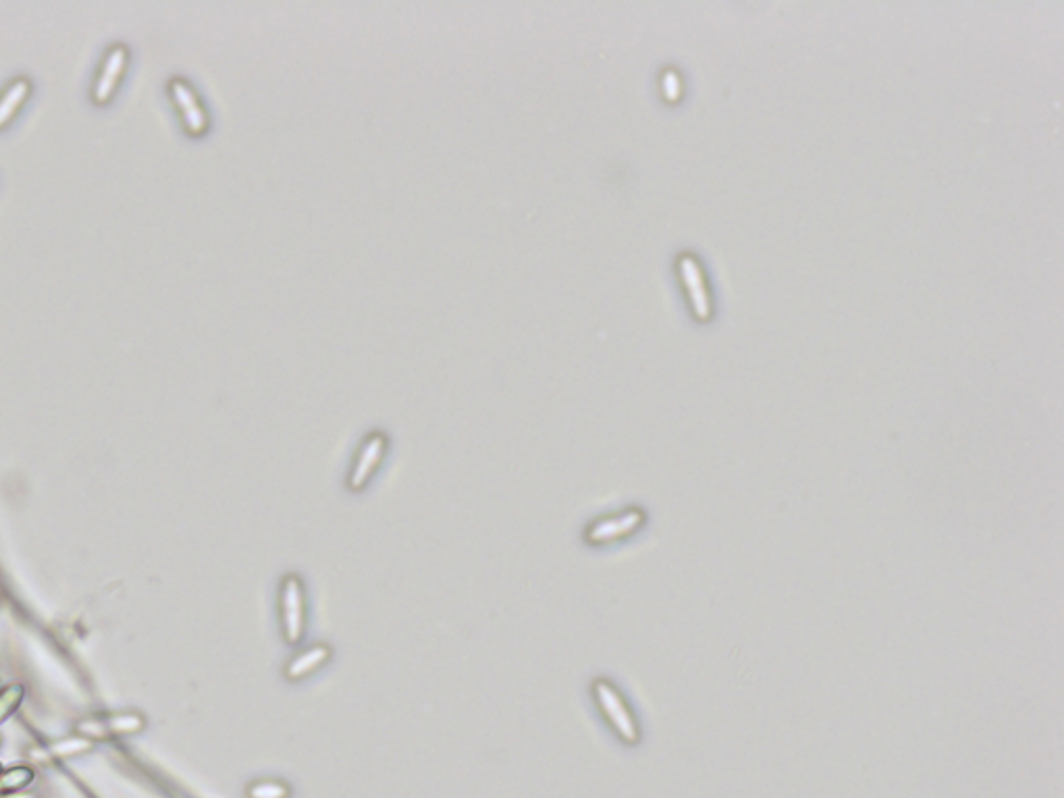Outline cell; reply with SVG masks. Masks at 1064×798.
<instances>
[{
    "instance_id": "277c9868",
    "label": "cell",
    "mask_w": 1064,
    "mask_h": 798,
    "mask_svg": "<svg viewBox=\"0 0 1064 798\" xmlns=\"http://www.w3.org/2000/svg\"><path fill=\"white\" fill-rule=\"evenodd\" d=\"M385 447H387V439L383 433H372L366 443L362 445L360 454L354 462V468H352V474H350V489L352 491H360L366 487V483L370 481L372 472L377 470L383 454H385Z\"/></svg>"
},
{
    "instance_id": "ba28073f",
    "label": "cell",
    "mask_w": 1064,
    "mask_h": 798,
    "mask_svg": "<svg viewBox=\"0 0 1064 798\" xmlns=\"http://www.w3.org/2000/svg\"><path fill=\"white\" fill-rule=\"evenodd\" d=\"M250 798H287L289 788L283 782H258L248 790Z\"/></svg>"
},
{
    "instance_id": "8992f818",
    "label": "cell",
    "mask_w": 1064,
    "mask_h": 798,
    "mask_svg": "<svg viewBox=\"0 0 1064 798\" xmlns=\"http://www.w3.org/2000/svg\"><path fill=\"white\" fill-rule=\"evenodd\" d=\"M32 92L34 86L28 77H15L13 82H9V86L0 92V129H5L13 123L23 106L28 104Z\"/></svg>"
},
{
    "instance_id": "5b68a950",
    "label": "cell",
    "mask_w": 1064,
    "mask_h": 798,
    "mask_svg": "<svg viewBox=\"0 0 1064 798\" xmlns=\"http://www.w3.org/2000/svg\"><path fill=\"white\" fill-rule=\"evenodd\" d=\"M595 695H597V701L601 705V709L605 711V715L611 720V724H614V728L618 730V734L624 738V740H634L636 732H634V724L630 720V715L626 713L620 697L616 695V690L611 688L609 684H605L603 680H599L595 684Z\"/></svg>"
},
{
    "instance_id": "7a4b0ae2",
    "label": "cell",
    "mask_w": 1064,
    "mask_h": 798,
    "mask_svg": "<svg viewBox=\"0 0 1064 798\" xmlns=\"http://www.w3.org/2000/svg\"><path fill=\"white\" fill-rule=\"evenodd\" d=\"M127 67H129V50L127 46L123 44H113L109 50H106V55L96 71V77H94V84H92V102L96 106H104L109 104L117 90L121 88V82L123 77L127 73Z\"/></svg>"
},
{
    "instance_id": "6da1fadb",
    "label": "cell",
    "mask_w": 1064,
    "mask_h": 798,
    "mask_svg": "<svg viewBox=\"0 0 1064 798\" xmlns=\"http://www.w3.org/2000/svg\"><path fill=\"white\" fill-rule=\"evenodd\" d=\"M281 624L287 645H298L306 630V603L304 587L298 574H285L281 580Z\"/></svg>"
},
{
    "instance_id": "3957f363",
    "label": "cell",
    "mask_w": 1064,
    "mask_h": 798,
    "mask_svg": "<svg viewBox=\"0 0 1064 798\" xmlns=\"http://www.w3.org/2000/svg\"><path fill=\"white\" fill-rule=\"evenodd\" d=\"M169 94H171V100H173L175 109H177V113L181 117L183 127L188 129L192 136H202V133L208 127V117H206L202 102L198 100V96L190 88V84L185 82V79L175 77V79H171V84H169Z\"/></svg>"
},
{
    "instance_id": "52a82bcc",
    "label": "cell",
    "mask_w": 1064,
    "mask_h": 798,
    "mask_svg": "<svg viewBox=\"0 0 1064 798\" xmlns=\"http://www.w3.org/2000/svg\"><path fill=\"white\" fill-rule=\"evenodd\" d=\"M331 657V647L329 645H314L302 653H298L294 659H291L287 665H285V678L289 682H298L302 678H306L308 674L316 672L321 665H325Z\"/></svg>"
}]
</instances>
